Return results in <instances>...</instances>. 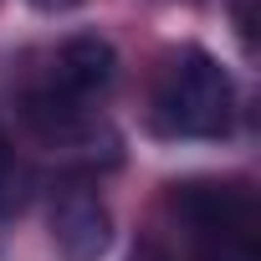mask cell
I'll return each instance as SVG.
<instances>
[{
    "instance_id": "cell-3",
    "label": "cell",
    "mask_w": 261,
    "mask_h": 261,
    "mask_svg": "<svg viewBox=\"0 0 261 261\" xmlns=\"http://www.w3.org/2000/svg\"><path fill=\"white\" fill-rule=\"evenodd\" d=\"M118 82V51H113V41L108 36H97V31H82V36H72L62 51H57V67H51V87H62L67 97H97V92H108Z\"/></svg>"
},
{
    "instance_id": "cell-6",
    "label": "cell",
    "mask_w": 261,
    "mask_h": 261,
    "mask_svg": "<svg viewBox=\"0 0 261 261\" xmlns=\"http://www.w3.org/2000/svg\"><path fill=\"white\" fill-rule=\"evenodd\" d=\"M128 261H174V256H169V251H164V246H159L154 236H144V241H139L134 251H128Z\"/></svg>"
},
{
    "instance_id": "cell-2",
    "label": "cell",
    "mask_w": 261,
    "mask_h": 261,
    "mask_svg": "<svg viewBox=\"0 0 261 261\" xmlns=\"http://www.w3.org/2000/svg\"><path fill=\"white\" fill-rule=\"evenodd\" d=\"M51 246L62 261H102L113 246V215L97 190L72 185L51 205Z\"/></svg>"
},
{
    "instance_id": "cell-1",
    "label": "cell",
    "mask_w": 261,
    "mask_h": 261,
    "mask_svg": "<svg viewBox=\"0 0 261 261\" xmlns=\"http://www.w3.org/2000/svg\"><path fill=\"white\" fill-rule=\"evenodd\" d=\"M154 128L164 139H225L236 128V82L205 46H179L154 92Z\"/></svg>"
},
{
    "instance_id": "cell-4",
    "label": "cell",
    "mask_w": 261,
    "mask_h": 261,
    "mask_svg": "<svg viewBox=\"0 0 261 261\" xmlns=\"http://www.w3.org/2000/svg\"><path fill=\"white\" fill-rule=\"evenodd\" d=\"M21 200H26V169H21V159L11 154L6 134H0V215L21 210Z\"/></svg>"
},
{
    "instance_id": "cell-7",
    "label": "cell",
    "mask_w": 261,
    "mask_h": 261,
    "mask_svg": "<svg viewBox=\"0 0 261 261\" xmlns=\"http://www.w3.org/2000/svg\"><path fill=\"white\" fill-rule=\"evenodd\" d=\"M36 11H46V16H57V11H72V6H82V0H31Z\"/></svg>"
},
{
    "instance_id": "cell-5",
    "label": "cell",
    "mask_w": 261,
    "mask_h": 261,
    "mask_svg": "<svg viewBox=\"0 0 261 261\" xmlns=\"http://www.w3.org/2000/svg\"><path fill=\"white\" fill-rule=\"evenodd\" d=\"M236 31H241L246 57H256V6H251V0H241V6H236Z\"/></svg>"
}]
</instances>
